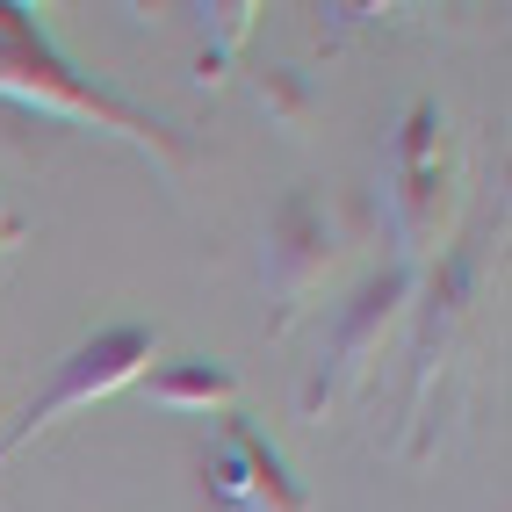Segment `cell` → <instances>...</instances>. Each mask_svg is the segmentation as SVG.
I'll return each instance as SVG.
<instances>
[]
</instances>
